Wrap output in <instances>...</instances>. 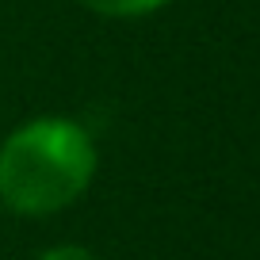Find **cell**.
Wrapping results in <instances>:
<instances>
[{
	"mask_svg": "<svg viewBox=\"0 0 260 260\" xmlns=\"http://www.w3.org/2000/svg\"><path fill=\"white\" fill-rule=\"evenodd\" d=\"M35 260H96L84 245H50V249H42Z\"/></svg>",
	"mask_w": 260,
	"mask_h": 260,
	"instance_id": "3957f363",
	"label": "cell"
},
{
	"mask_svg": "<svg viewBox=\"0 0 260 260\" xmlns=\"http://www.w3.org/2000/svg\"><path fill=\"white\" fill-rule=\"evenodd\" d=\"M77 4L104 19H142V16L161 12L169 0H77Z\"/></svg>",
	"mask_w": 260,
	"mask_h": 260,
	"instance_id": "7a4b0ae2",
	"label": "cell"
},
{
	"mask_svg": "<svg viewBox=\"0 0 260 260\" xmlns=\"http://www.w3.org/2000/svg\"><path fill=\"white\" fill-rule=\"evenodd\" d=\"M96 138L69 115H35L0 138V207L16 218H54L92 187Z\"/></svg>",
	"mask_w": 260,
	"mask_h": 260,
	"instance_id": "6da1fadb",
	"label": "cell"
}]
</instances>
